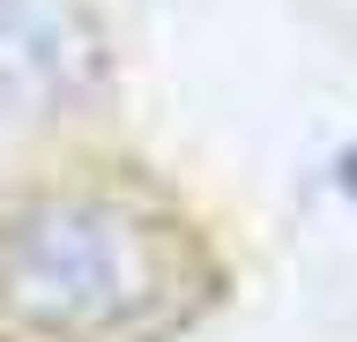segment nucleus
Here are the masks:
<instances>
[{
  "mask_svg": "<svg viewBox=\"0 0 357 342\" xmlns=\"http://www.w3.org/2000/svg\"><path fill=\"white\" fill-rule=\"evenodd\" d=\"M194 297V253L119 194H38L0 216V313L52 342L149 335Z\"/></svg>",
  "mask_w": 357,
  "mask_h": 342,
  "instance_id": "f257e3e1",
  "label": "nucleus"
},
{
  "mask_svg": "<svg viewBox=\"0 0 357 342\" xmlns=\"http://www.w3.org/2000/svg\"><path fill=\"white\" fill-rule=\"evenodd\" d=\"M89 68L97 45L67 0H0V104H67Z\"/></svg>",
  "mask_w": 357,
  "mask_h": 342,
  "instance_id": "f03ea898",
  "label": "nucleus"
}]
</instances>
